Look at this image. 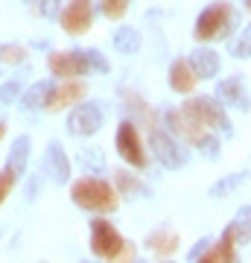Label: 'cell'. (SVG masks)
<instances>
[{"instance_id":"7","label":"cell","mask_w":251,"mask_h":263,"mask_svg":"<svg viewBox=\"0 0 251 263\" xmlns=\"http://www.w3.org/2000/svg\"><path fill=\"white\" fill-rule=\"evenodd\" d=\"M149 149H152L155 161H158L161 167H167V170H178V167H184L187 161H190V155H187L164 129H158V126H152V132H149Z\"/></svg>"},{"instance_id":"36","label":"cell","mask_w":251,"mask_h":263,"mask_svg":"<svg viewBox=\"0 0 251 263\" xmlns=\"http://www.w3.org/2000/svg\"><path fill=\"white\" fill-rule=\"evenodd\" d=\"M134 263H146V260H134Z\"/></svg>"},{"instance_id":"24","label":"cell","mask_w":251,"mask_h":263,"mask_svg":"<svg viewBox=\"0 0 251 263\" xmlns=\"http://www.w3.org/2000/svg\"><path fill=\"white\" fill-rule=\"evenodd\" d=\"M129 3L131 0H100V9L108 21H120L126 12H129Z\"/></svg>"},{"instance_id":"10","label":"cell","mask_w":251,"mask_h":263,"mask_svg":"<svg viewBox=\"0 0 251 263\" xmlns=\"http://www.w3.org/2000/svg\"><path fill=\"white\" fill-rule=\"evenodd\" d=\"M103 126V111L96 103H79L67 117V132L76 138H93Z\"/></svg>"},{"instance_id":"20","label":"cell","mask_w":251,"mask_h":263,"mask_svg":"<svg viewBox=\"0 0 251 263\" xmlns=\"http://www.w3.org/2000/svg\"><path fill=\"white\" fill-rule=\"evenodd\" d=\"M140 44H143V38H140V32L134 27H120L114 32V47H117V53H123V56H134L140 50Z\"/></svg>"},{"instance_id":"21","label":"cell","mask_w":251,"mask_h":263,"mask_svg":"<svg viewBox=\"0 0 251 263\" xmlns=\"http://www.w3.org/2000/svg\"><path fill=\"white\" fill-rule=\"evenodd\" d=\"M231 231H234L237 246H245L251 240V205H242L237 211V216L231 219Z\"/></svg>"},{"instance_id":"25","label":"cell","mask_w":251,"mask_h":263,"mask_svg":"<svg viewBox=\"0 0 251 263\" xmlns=\"http://www.w3.org/2000/svg\"><path fill=\"white\" fill-rule=\"evenodd\" d=\"M0 62H6V65H24L27 62V47H21V44H3L0 47Z\"/></svg>"},{"instance_id":"5","label":"cell","mask_w":251,"mask_h":263,"mask_svg":"<svg viewBox=\"0 0 251 263\" xmlns=\"http://www.w3.org/2000/svg\"><path fill=\"white\" fill-rule=\"evenodd\" d=\"M47 70L56 79H79V76L93 73L88 50H59L47 56Z\"/></svg>"},{"instance_id":"6","label":"cell","mask_w":251,"mask_h":263,"mask_svg":"<svg viewBox=\"0 0 251 263\" xmlns=\"http://www.w3.org/2000/svg\"><path fill=\"white\" fill-rule=\"evenodd\" d=\"M114 146L120 152V158L126 164H131L134 170H146L149 167V152L143 146V138H140L138 126L131 120H123L117 126V138H114Z\"/></svg>"},{"instance_id":"33","label":"cell","mask_w":251,"mask_h":263,"mask_svg":"<svg viewBox=\"0 0 251 263\" xmlns=\"http://www.w3.org/2000/svg\"><path fill=\"white\" fill-rule=\"evenodd\" d=\"M210 243H214L210 237H202V240H199V246H196L193 252H190V260H196V257H199V254L205 252V249H207V246H210Z\"/></svg>"},{"instance_id":"29","label":"cell","mask_w":251,"mask_h":263,"mask_svg":"<svg viewBox=\"0 0 251 263\" xmlns=\"http://www.w3.org/2000/svg\"><path fill=\"white\" fill-rule=\"evenodd\" d=\"M79 161H82V167H103V152L96 149V146H91V149H82L79 152Z\"/></svg>"},{"instance_id":"9","label":"cell","mask_w":251,"mask_h":263,"mask_svg":"<svg viewBox=\"0 0 251 263\" xmlns=\"http://www.w3.org/2000/svg\"><path fill=\"white\" fill-rule=\"evenodd\" d=\"M59 24L67 35H82L93 24V0H70L59 12Z\"/></svg>"},{"instance_id":"13","label":"cell","mask_w":251,"mask_h":263,"mask_svg":"<svg viewBox=\"0 0 251 263\" xmlns=\"http://www.w3.org/2000/svg\"><path fill=\"white\" fill-rule=\"evenodd\" d=\"M44 173H47V179L53 181V184H65V181L70 179V158L65 155V149H62V143L59 141L47 143Z\"/></svg>"},{"instance_id":"32","label":"cell","mask_w":251,"mask_h":263,"mask_svg":"<svg viewBox=\"0 0 251 263\" xmlns=\"http://www.w3.org/2000/svg\"><path fill=\"white\" fill-rule=\"evenodd\" d=\"M38 9H41V15H44V18H59L56 0H44V3H38Z\"/></svg>"},{"instance_id":"37","label":"cell","mask_w":251,"mask_h":263,"mask_svg":"<svg viewBox=\"0 0 251 263\" xmlns=\"http://www.w3.org/2000/svg\"><path fill=\"white\" fill-rule=\"evenodd\" d=\"M164 263H172V260H164Z\"/></svg>"},{"instance_id":"17","label":"cell","mask_w":251,"mask_h":263,"mask_svg":"<svg viewBox=\"0 0 251 263\" xmlns=\"http://www.w3.org/2000/svg\"><path fill=\"white\" fill-rule=\"evenodd\" d=\"M53 91V82H35L32 88H27L24 94H21L18 105L24 111H38V108H47V97Z\"/></svg>"},{"instance_id":"14","label":"cell","mask_w":251,"mask_h":263,"mask_svg":"<svg viewBox=\"0 0 251 263\" xmlns=\"http://www.w3.org/2000/svg\"><path fill=\"white\" fill-rule=\"evenodd\" d=\"M190 67H193V73L199 82H207V79H216L219 76V67H222V59H219V53L210 47H205V44H199V47L190 53Z\"/></svg>"},{"instance_id":"18","label":"cell","mask_w":251,"mask_h":263,"mask_svg":"<svg viewBox=\"0 0 251 263\" xmlns=\"http://www.w3.org/2000/svg\"><path fill=\"white\" fill-rule=\"evenodd\" d=\"M29 146H32V141H29V135H18L15 138V143H12L9 149V161H6V167L15 173V176H24V170H27V161H29Z\"/></svg>"},{"instance_id":"27","label":"cell","mask_w":251,"mask_h":263,"mask_svg":"<svg viewBox=\"0 0 251 263\" xmlns=\"http://www.w3.org/2000/svg\"><path fill=\"white\" fill-rule=\"evenodd\" d=\"M21 94H24L21 79H9V82L0 88V103H3V105H12L15 100H21Z\"/></svg>"},{"instance_id":"2","label":"cell","mask_w":251,"mask_h":263,"mask_svg":"<svg viewBox=\"0 0 251 263\" xmlns=\"http://www.w3.org/2000/svg\"><path fill=\"white\" fill-rule=\"evenodd\" d=\"M237 24V15H234V6L228 0H214L207 3L205 9L199 12L193 27V38L199 44H210V41H222V38L231 35V27Z\"/></svg>"},{"instance_id":"23","label":"cell","mask_w":251,"mask_h":263,"mask_svg":"<svg viewBox=\"0 0 251 263\" xmlns=\"http://www.w3.org/2000/svg\"><path fill=\"white\" fill-rule=\"evenodd\" d=\"M228 50H231L234 59H251V24L242 27L240 32L228 41Z\"/></svg>"},{"instance_id":"26","label":"cell","mask_w":251,"mask_h":263,"mask_svg":"<svg viewBox=\"0 0 251 263\" xmlns=\"http://www.w3.org/2000/svg\"><path fill=\"white\" fill-rule=\"evenodd\" d=\"M18 179H21V176H15L9 167L0 170V205L12 196V190H15V184H18Z\"/></svg>"},{"instance_id":"1","label":"cell","mask_w":251,"mask_h":263,"mask_svg":"<svg viewBox=\"0 0 251 263\" xmlns=\"http://www.w3.org/2000/svg\"><path fill=\"white\" fill-rule=\"evenodd\" d=\"M70 199L76 208L91 211V214H114L120 208V193L114 190L111 181L96 179V176H82L70 184Z\"/></svg>"},{"instance_id":"4","label":"cell","mask_w":251,"mask_h":263,"mask_svg":"<svg viewBox=\"0 0 251 263\" xmlns=\"http://www.w3.org/2000/svg\"><path fill=\"white\" fill-rule=\"evenodd\" d=\"M181 111L187 117H193L196 123H202L205 129L210 132H225V138H231L234 129H231V120H228V114H225V105L216 100V97H190L184 105H181Z\"/></svg>"},{"instance_id":"3","label":"cell","mask_w":251,"mask_h":263,"mask_svg":"<svg viewBox=\"0 0 251 263\" xmlns=\"http://www.w3.org/2000/svg\"><path fill=\"white\" fill-rule=\"evenodd\" d=\"M167 126L176 132L181 141H187L190 146H196V149L202 152L205 158H210V161L219 158V149H222L219 138H216L210 129H205L202 123H196L193 117H187L184 111H178V108H169V111H167Z\"/></svg>"},{"instance_id":"8","label":"cell","mask_w":251,"mask_h":263,"mask_svg":"<svg viewBox=\"0 0 251 263\" xmlns=\"http://www.w3.org/2000/svg\"><path fill=\"white\" fill-rule=\"evenodd\" d=\"M123 243H126L123 234L108 222V219H91V252L96 254V257H103V260L114 257V254L123 249Z\"/></svg>"},{"instance_id":"28","label":"cell","mask_w":251,"mask_h":263,"mask_svg":"<svg viewBox=\"0 0 251 263\" xmlns=\"http://www.w3.org/2000/svg\"><path fill=\"white\" fill-rule=\"evenodd\" d=\"M138 260V246L134 243H123V249L114 257H108V263H134Z\"/></svg>"},{"instance_id":"12","label":"cell","mask_w":251,"mask_h":263,"mask_svg":"<svg viewBox=\"0 0 251 263\" xmlns=\"http://www.w3.org/2000/svg\"><path fill=\"white\" fill-rule=\"evenodd\" d=\"M216 100L225 105V108H237V111H251V94L245 91V82L242 76H228L216 85Z\"/></svg>"},{"instance_id":"31","label":"cell","mask_w":251,"mask_h":263,"mask_svg":"<svg viewBox=\"0 0 251 263\" xmlns=\"http://www.w3.org/2000/svg\"><path fill=\"white\" fill-rule=\"evenodd\" d=\"M193 263H219V252H216V243H210L205 249V252L199 254V257H196Z\"/></svg>"},{"instance_id":"11","label":"cell","mask_w":251,"mask_h":263,"mask_svg":"<svg viewBox=\"0 0 251 263\" xmlns=\"http://www.w3.org/2000/svg\"><path fill=\"white\" fill-rule=\"evenodd\" d=\"M88 97V82L82 79H62L53 85V91L47 97V111H62V108H73V105L85 103Z\"/></svg>"},{"instance_id":"19","label":"cell","mask_w":251,"mask_h":263,"mask_svg":"<svg viewBox=\"0 0 251 263\" xmlns=\"http://www.w3.org/2000/svg\"><path fill=\"white\" fill-rule=\"evenodd\" d=\"M114 190L120 193V196H143L146 187H143V181L138 176H131L129 170H114Z\"/></svg>"},{"instance_id":"16","label":"cell","mask_w":251,"mask_h":263,"mask_svg":"<svg viewBox=\"0 0 251 263\" xmlns=\"http://www.w3.org/2000/svg\"><path fill=\"white\" fill-rule=\"evenodd\" d=\"M199 79H196L193 67L187 59H176L172 65H169V88L176 91V94H193Z\"/></svg>"},{"instance_id":"34","label":"cell","mask_w":251,"mask_h":263,"mask_svg":"<svg viewBox=\"0 0 251 263\" xmlns=\"http://www.w3.org/2000/svg\"><path fill=\"white\" fill-rule=\"evenodd\" d=\"M3 135H6V123H0V141H3Z\"/></svg>"},{"instance_id":"30","label":"cell","mask_w":251,"mask_h":263,"mask_svg":"<svg viewBox=\"0 0 251 263\" xmlns=\"http://www.w3.org/2000/svg\"><path fill=\"white\" fill-rule=\"evenodd\" d=\"M88 56H91V65H93V70H96V73H108V70H111V65L103 59V53H100V50H88Z\"/></svg>"},{"instance_id":"22","label":"cell","mask_w":251,"mask_h":263,"mask_svg":"<svg viewBox=\"0 0 251 263\" xmlns=\"http://www.w3.org/2000/svg\"><path fill=\"white\" fill-rule=\"evenodd\" d=\"M248 179V173H228V176H225V179H219L214 184V187L207 190V196L210 199H222V196H231L234 190L240 187L242 181Z\"/></svg>"},{"instance_id":"35","label":"cell","mask_w":251,"mask_h":263,"mask_svg":"<svg viewBox=\"0 0 251 263\" xmlns=\"http://www.w3.org/2000/svg\"><path fill=\"white\" fill-rule=\"evenodd\" d=\"M245 9H248V15H251V0H245Z\"/></svg>"},{"instance_id":"15","label":"cell","mask_w":251,"mask_h":263,"mask_svg":"<svg viewBox=\"0 0 251 263\" xmlns=\"http://www.w3.org/2000/svg\"><path fill=\"white\" fill-rule=\"evenodd\" d=\"M146 249L155 257H164V260H169L172 254L178 252V246H181V237H178V231H172V228H155V231H149L146 234Z\"/></svg>"}]
</instances>
